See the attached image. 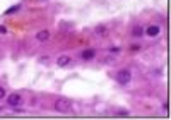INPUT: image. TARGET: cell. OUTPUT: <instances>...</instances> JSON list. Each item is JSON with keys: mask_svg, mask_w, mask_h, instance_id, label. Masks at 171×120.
Segmentation results:
<instances>
[{"mask_svg": "<svg viewBox=\"0 0 171 120\" xmlns=\"http://www.w3.org/2000/svg\"><path fill=\"white\" fill-rule=\"evenodd\" d=\"M70 99H67V98H58L55 101V110L56 111H60V113H65V111H68L70 110Z\"/></svg>", "mask_w": 171, "mask_h": 120, "instance_id": "1", "label": "cell"}, {"mask_svg": "<svg viewBox=\"0 0 171 120\" xmlns=\"http://www.w3.org/2000/svg\"><path fill=\"white\" fill-rule=\"evenodd\" d=\"M130 79H132V74H130V70H127V69H123V70H120V72L116 74V81H118L120 84H127V82H130Z\"/></svg>", "mask_w": 171, "mask_h": 120, "instance_id": "2", "label": "cell"}, {"mask_svg": "<svg viewBox=\"0 0 171 120\" xmlns=\"http://www.w3.org/2000/svg\"><path fill=\"white\" fill-rule=\"evenodd\" d=\"M7 103L10 105V107H21V105H22V96L14 93V94H10V96L7 98Z\"/></svg>", "mask_w": 171, "mask_h": 120, "instance_id": "3", "label": "cell"}, {"mask_svg": "<svg viewBox=\"0 0 171 120\" xmlns=\"http://www.w3.org/2000/svg\"><path fill=\"white\" fill-rule=\"evenodd\" d=\"M56 64H58L60 67H65V65L70 64V57H67V55H60L58 60H56Z\"/></svg>", "mask_w": 171, "mask_h": 120, "instance_id": "4", "label": "cell"}, {"mask_svg": "<svg viewBox=\"0 0 171 120\" xmlns=\"http://www.w3.org/2000/svg\"><path fill=\"white\" fill-rule=\"evenodd\" d=\"M145 34H147V36H158V34H159V28H158V26H149V28L145 29Z\"/></svg>", "mask_w": 171, "mask_h": 120, "instance_id": "5", "label": "cell"}, {"mask_svg": "<svg viewBox=\"0 0 171 120\" xmlns=\"http://www.w3.org/2000/svg\"><path fill=\"white\" fill-rule=\"evenodd\" d=\"M48 38H50V33H48V31H39V33L36 34V39H38V41H46Z\"/></svg>", "mask_w": 171, "mask_h": 120, "instance_id": "6", "label": "cell"}, {"mask_svg": "<svg viewBox=\"0 0 171 120\" xmlns=\"http://www.w3.org/2000/svg\"><path fill=\"white\" fill-rule=\"evenodd\" d=\"M94 55H96V50H93V48H89V50H84V51H82V58H86V60L93 58Z\"/></svg>", "mask_w": 171, "mask_h": 120, "instance_id": "7", "label": "cell"}, {"mask_svg": "<svg viewBox=\"0 0 171 120\" xmlns=\"http://www.w3.org/2000/svg\"><path fill=\"white\" fill-rule=\"evenodd\" d=\"M132 34H133V36H135V38H140L142 29H140V28H139V26H135V28H133V29H132Z\"/></svg>", "mask_w": 171, "mask_h": 120, "instance_id": "8", "label": "cell"}, {"mask_svg": "<svg viewBox=\"0 0 171 120\" xmlns=\"http://www.w3.org/2000/svg\"><path fill=\"white\" fill-rule=\"evenodd\" d=\"M17 9H19V5H14V7H10L9 10H5V14H12V12H16Z\"/></svg>", "mask_w": 171, "mask_h": 120, "instance_id": "9", "label": "cell"}, {"mask_svg": "<svg viewBox=\"0 0 171 120\" xmlns=\"http://www.w3.org/2000/svg\"><path fill=\"white\" fill-rule=\"evenodd\" d=\"M4 96H5V91H4V88H0V99L4 98Z\"/></svg>", "mask_w": 171, "mask_h": 120, "instance_id": "10", "label": "cell"}, {"mask_svg": "<svg viewBox=\"0 0 171 120\" xmlns=\"http://www.w3.org/2000/svg\"><path fill=\"white\" fill-rule=\"evenodd\" d=\"M130 50H132V51H139V50H140V47H137V45L133 47V45H132V48H130Z\"/></svg>", "mask_w": 171, "mask_h": 120, "instance_id": "11", "label": "cell"}]
</instances>
